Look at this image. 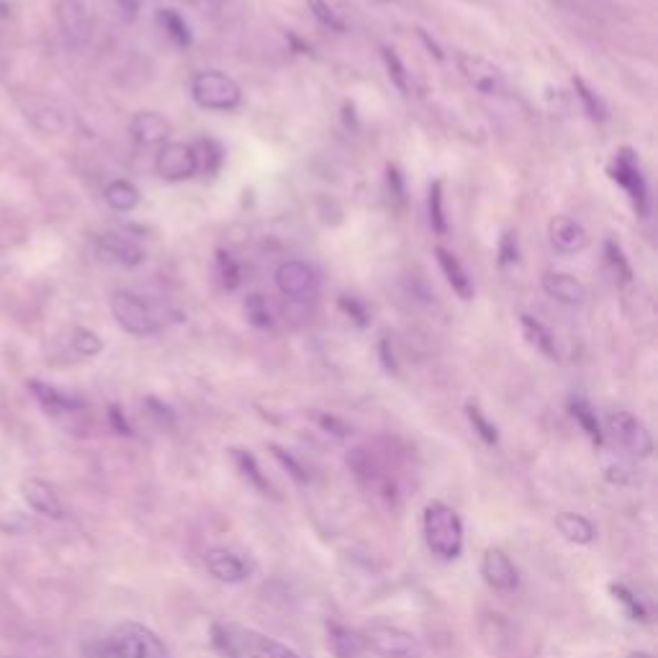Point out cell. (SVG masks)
Here are the masks:
<instances>
[{"label": "cell", "instance_id": "6da1fadb", "mask_svg": "<svg viewBox=\"0 0 658 658\" xmlns=\"http://www.w3.org/2000/svg\"><path fill=\"white\" fill-rule=\"evenodd\" d=\"M347 466L371 497H376L389 509L399 507L404 499V484H401L399 473H394V468L383 461L381 455L373 453L371 448H355L347 455Z\"/></svg>", "mask_w": 658, "mask_h": 658}, {"label": "cell", "instance_id": "7a4b0ae2", "mask_svg": "<svg viewBox=\"0 0 658 658\" xmlns=\"http://www.w3.org/2000/svg\"><path fill=\"white\" fill-rule=\"evenodd\" d=\"M422 535L432 556L440 561H455L461 558L466 530H463L461 515L445 502H430L422 515Z\"/></svg>", "mask_w": 658, "mask_h": 658}, {"label": "cell", "instance_id": "3957f363", "mask_svg": "<svg viewBox=\"0 0 658 658\" xmlns=\"http://www.w3.org/2000/svg\"><path fill=\"white\" fill-rule=\"evenodd\" d=\"M98 658H173V653L147 625L121 623L103 638Z\"/></svg>", "mask_w": 658, "mask_h": 658}, {"label": "cell", "instance_id": "277c9868", "mask_svg": "<svg viewBox=\"0 0 658 658\" xmlns=\"http://www.w3.org/2000/svg\"><path fill=\"white\" fill-rule=\"evenodd\" d=\"M365 651L378 658H422V643L414 633L389 623H371L360 630Z\"/></svg>", "mask_w": 658, "mask_h": 658}, {"label": "cell", "instance_id": "5b68a950", "mask_svg": "<svg viewBox=\"0 0 658 658\" xmlns=\"http://www.w3.org/2000/svg\"><path fill=\"white\" fill-rule=\"evenodd\" d=\"M191 96L206 111H234L242 103L240 85L219 70H201L191 80Z\"/></svg>", "mask_w": 658, "mask_h": 658}, {"label": "cell", "instance_id": "8992f818", "mask_svg": "<svg viewBox=\"0 0 658 658\" xmlns=\"http://www.w3.org/2000/svg\"><path fill=\"white\" fill-rule=\"evenodd\" d=\"M111 314L119 322V327L129 335L147 337L155 335L160 329V319L152 312V306L142 299V296L132 294V291H114L111 296Z\"/></svg>", "mask_w": 658, "mask_h": 658}, {"label": "cell", "instance_id": "52a82bcc", "mask_svg": "<svg viewBox=\"0 0 658 658\" xmlns=\"http://www.w3.org/2000/svg\"><path fill=\"white\" fill-rule=\"evenodd\" d=\"M605 427L607 435H610L620 448H625L630 455H635V458H648V455L653 453L651 430H648L635 414L623 412V409H620V412H610L605 419Z\"/></svg>", "mask_w": 658, "mask_h": 658}, {"label": "cell", "instance_id": "ba28073f", "mask_svg": "<svg viewBox=\"0 0 658 658\" xmlns=\"http://www.w3.org/2000/svg\"><path fill=\"white\" fill-rule=\"evenodd\" d=\"M155 170L162 180L180 183L198 173V160L193 144L186 142H165L155 157Z\"/></svg>", "mask_w": 658, "mask_h": 658}, {"label": "cell", "instance_id": "9c48e42d", "mask_svg": "<svg viewBox=\"0 0 658 658\" xmlns=\"http://www.w3.org/2000/svg\"><path fill=\"white\" fill-rule=\"evenodd\" d=\"M458 70L473 88L484 96H504L507 93V80L504 72L494 62L479 54H458Z\"/></svg>", "mask_w": 658, "mask_h": 658}, {"label": "cell", "instance_id": "30bf717a", "mask_svg": "<svg viewBox=\"0 0 658 658\" xmlns=\"http://www.w3.org/2000/svg\"><path fill=\"white\" fill-rule=\"evenodd\" d=\"M612 178L620 183V186L628 191L630 201L638 209V214H648V186L646 178L641 173V165L635 160L633 150H620L615 157V165H612Z\"/></svg>", "mask_w": 658, "mask_h": 658}, {"label": "cell", "instance_id": "8fae6325", "mask_svg": "<svg viewBox=\"0 0 658 658\" xmlns=\"http://www.w3.org/2000/svg\"><path fill=\"white\" fill-rule=\"evenodd\" d=\"M57 24H60L62 36L72 49H80L90 42V13L83 0H57L54 6Z\"/></svg>", "mask_w": 658, "mask_h": 658}, {"label": "cell", "instance_id": "7c38bea8", "mask_svg": "<svg viewBox=\"0 0 658 658\" xmlns=\"http://www.w3.org/2000/svg\"><path fill=\"white\" fill-rule=\"evenodd\" d=\"M276 286L286 299L306 301L317 291V276L314 270L299 260H286L276 270Z\"/></svg>", "mask_w": 658, "mask_h": 658}, {"label": "cell", "instance_id": "4fadbf2b", "mask_svg": "<svg viewBox=\"0 0 658 658\" xmlns=\"http://www.w3.org/2000/svg\"><path fill=\"white\" fill-rule=\"evenodd\" d=\"M204 566L216 581L222 584H242L250 579L252 566L240 556V553L229 551V548H209L204 553Z\"/></svg>", "mask_w": 658, "mask_h": 658}, {"label": "cell", "instance_id": "5bb4252c", "mask_svg": "<svg viewBox=\"0 0 658 658\" xmlns=\"http://www.w3.org/2000/svg\"><path fill=\"white\" fill-rule=\"evenodd\" d=\"M21 497L36 515L49 517V520H65V504H62V497L49 481L26 479L21 484Z\"/></svg>", "mask_w": 658, "mask_h": 658}, {"label": "cell", "instance_id": "9a60e30c", "mask_svg": "<svg viewBox=\"0 0 658 658\" xmlns=\"http://www.w3.org/2000/svg\"><path fill=\"white\" fill-rule=\"evenodd\" d=\"M481 576L486 579L491 589L497 592H515L520 584V574H517L515 563L509 561V556L499 548H489L481 558Z\"/></svg>", "mask_w": 658, "mask_h": 658}, {"label": "cell", "instance_id": "2e32d148", "mask_svg": "<svg viewBox=\"0 0 658 658\" xmlns=\"http://www.w3.org/2000/svg\"><path fill=\"white\" fill-rule=\"evenodd\" d=\"M96 255L103 263L124 265V268H137L147 258L137 242L126 240L121 234H101L96 240Z\"/></svg>", "mask_w": 658, "mask_h": 658}, {"label": "cell", "instance_id": "e0dca14e", "mask_svg": "<svg viewBox=\"0 0 658 658\" xmlns=\"http://www.w3.org/2000/svg\"><path fill=\"white\" fill-rule=\"evenodd\" d=\"M219 646H224L227 651L234 653V646L240 643L242 648H247L252 658H304L301 653H296L294 648L283 646V643L273 641V638H265V635L258 633H242V638H232L227 633V638H216Z\"/></svg>", "mask_w": 658, "mask_h": 658}, {"label": "cell", "instance_id": "ac0fdd59", "mask_svg": "<svg viewBox=\"0 0 658 658\" xmlns=\"http://www.w3.org/2000/svg\"><path fill=\"white\" fill-rule=\"evenodd\" d=\"M129 134L137 139L144 147H152V144H165L173 134V126L157 111H139L134 114V119L129 121Z\"/></svg>", "mask_w": 658, "mask_h": 658}, {"label": "cell", "instance_id": "d6986e66", "mask_svg": "<svg viewBox=\"0 0 658 658\" xmlns=\"http://www.w3.org/2000/svg\"><path fill=\"white\" fill-rule=\"evenodd\" d=\"M548 234H551L553 247L566 255H576L589 247V232L571 216H556L548 227Z\"/></svg>", "mask_w": 658, "mask_h": 658}, {"label": "cell", "instance_id": "ffe728a7", "mask_svg": "<svg viewBox=\"0 0 658 658\" xmlns=\"http://www.w3.org/2000/svg\"><path fill=\"white\" fill-rule=\"evenodd\" d=\"M29 391L34 394V399L52 414H70V412H80V409H83V399H78V396H72V394H67V391L57 389V386H52V383L39 381V378H31Z\"/></svg>", "mask_w": 658, "mask_h": 658}, {"label": "cell", "instance_id": "44dd1931", "mask_svg": "<svg viewBox=\"0 0 658 658\" xmlns=\"http://www.w3.org/2000/svg\"><path fill=\"white\" fill-rule=\"evenodd\" d=\"M543 291L558 304L566 306H579L587 301V286L576 281L569 273H545L543 276Z\"/></svg>", "mask_w": 658, "mask_h": 658}, {"label": "cell", "instance_id": "7402d4cb", "mask_svg": "<svg viewBox=\"0 0 658 658\" xmlns=\"http://www.w3.org/2000/svg\"><path fill=\"white\" fill-rule=\"evenodd\" d=\"M435 255H437V263H440V268H443L445 278H448V283L453 286L455 294L461 296L463 301H471L473 299V283H471V278H468L466 268L461 265V260L455 258L450 250H445V247H437Z\"/></svg>", "mask_w": 658, "mask_h": 658}, {"label": "cell", "instance_id": "603a6c76", "mask_svg": "<svg viewBox=\"0 0 658 658\" xmlns=\"http://www.w3.org/2000/svg\"><path fill=\"white\" fill-rule=\"evenodd\" d=\"M556 530L563 535V540H569L574 545H592L597 540V527L584 515H576V512L556 515Z\"/></svg>", "mask_w": 658, "mask_h": 658}, {"label": "cell", "instance_id": "cb8c5ba5", "mask_svg": "<svg viewBox=\"0 0 658 658\" xmlns=\"http://www.w3.org/2000/svg\"><path fill=\"white\" fill-rule=\"evenodd\" d=\"M327 635H329V648L337 658H358L365 651L363 641H360V633L345 628L340 623H327Z\"/></svg>", "mask_w": 658, "mask_h": 658}, {"label": "cell", "instance_id": "d4e9b609", "mask_svg": "<svg viewBox=\"0 0 658 658\" xmlns=\"http://www.w3.org/2000/svg\"><path fill=\"white\" fill-rule=\"evenodd\" d=\"M520 322H522V332H525V337L530 340V345H535V350H540L545 358L558 360V345L551 329L545 327L543 322H538L535 317H530V314H522Z\"/></svg>", "mask_w": 658, "mask_h": 658}, {"label": "cell", "instance_id": "484cf974", "mask_svg": "<svg viewBox=\"0 0 658 658\" xmlns=\"http://www.w3.org/2000/svg\"><path fill=\"white\" fill-rule=\"evenodd\" d=\"M232 458L234 463H237V468H240L242 476L247 479V484L255 486V489H258L260 494H265V497H276V489L270 486L268 476L263 473V468H260L255 455L247 453V450H232Z\"/></svg>", "mask_w": 658, "mask_h": 658}, {"label": "cell", "instance_id": "4316f807", "mask_svg": "<svg viewBox=\"0 0 658 658\" xmlns=\"http://www.w3.org/2000/svg\"><path fill=\"white\" fill-rule=\"evenodd\" d=\"M569 412H571V417L579 422L581 430L587 432L589 440H592L594 445L605 443V432H602V425H599L597 412H594L592 404H589L587 399H581V396H571V399H569Z\"/></svg>", "mask_w": 658, "mask_h": 658}, {"label": "cell", "instance_id": "83f0119b", "mask_svg": "<svg viewBox=\"0 0 658 658\" xmlns=\"http://www.w3.org/2000/svg\"><path fill=\"white\" fill-rule=\"evenodd\" d=\"M103 198H106V204L111 206L114 211H134L142 201L139 196L137 186L129 183V180H114V183H108L106 191H103Z\"/></svg>", "mask_w": 658, "mask_h": 658}, {"label": "cell", "instance_id": "f1b7e54d", "mask_svg": "<svg viewBox=\"0 0 658 658\" xmlns=\"http://www.w3.org/2000/svg\"><path fill=\"white\" fill-rule=\"evenodd\" d=\"M157 24H160L162 31L170 36V42H173L175 47H180V49L191 47V42H193L191 29H188V24L178 16V13L170 11V8H162V11L157 13Z\"/></svg>", "mask_w": 658, "mask_h": 658}, {"label": "cell", "instance_id": "f546056e", "mask_svg": "<svg viewBox=\"0 0 658 658\" xmlns=\"http://www.w3.org/2000/svg\"><path fill=\"white\" fill-rule=\"evenodd\" d=\"M193 150H196L198 170H204L206 175H214L216 170L222 168L224 150L219 142H214V139H201Z\"/></svg>", "mask_w": 658, "mask_h": 658}, {"label": "cell", "instance_id": "4dcf8cb0", "mask_svg": "<svg viewBox=\"0 0 658 658\" xmlns=\"http://www.w3.org/2000/svg\"><path fill=\"white\" fill-rule=\"evenodd\" d=\"M466 417L468 422H471L473 432L481 437V443L489 445V448H494V445L499 443V430L494 427V422H489V417H486L484 412L479 409V404H466Z\"/></svg>", "mask_w": 658, "mask_h": 658}, {"label": "cell", "instance_id": "1f68e13d", "mask_svg": "<svg viewBox=\"0 0 658 658\" xmlns=\"http://www.w3.org/2000/svg\"><path fill=\"white\" fill-rule=\"evenodd\" d=\"M31 124H34V129H39L42 134H62L67 129V119L65 114H62L60 108H36L34 114L29 116Z\"/></svg>", "mask_w": 658, "mask_h": 658}, {"label": "cell", "instance_id": "d6a6232c", "mask_svg": "<svg viewBox=\"0 0 658 658\" xmlns=\"http://www.w3.org/2000/svg\"><path fill=\"white\" fill-rule=\"evenodd\" d=\"M610 592H612V597H615L617 602L625 607V615H628L630 620H635V623H643V625L651 623V617H648V610L643 607V602L635 597L628 587H623V584H610Z\"/></svg>", "mask_w": 658, "mask_h": 658}, {"label": "cell", "instance_id": "836d02e7", "mask_svg": "<svg viewBox=\"0 0 658 658\" xmlns=\"http://www.w3.org/2000/svg\"><path fill=\"white\" fill-rule=\"evenodd\" d=\"M430 224L440 237L448 234V216H445V196L443 180H435L430 188Z\"/></svg>", "mask_w": 658, "mask_h": 658}, {"label": "cell", "instance_id": "e575fe53", "mask_svg": "<svg viewBox=\"0 0 658 658\" xmlns=\"http://www.w3.org/2000/svg\"><path fill=\"white\" fill-rule=\"evenodd\" d=\"M72 350L80 355V358H96L103 350V340L93 332V329L75 327L72 329Z\"/></svg>", "mask_w": 658, "mask_h": 658}, {"label": "cell", "instance_id": "d590c367", "mask_svg": "<svg viewBox=\"0 0 658 658\" xmlns=\"http://www.w3.org/2000/svg\"><path fill=\"white\" fill-rule=\"evenodd\" d=\"M245 314H247V319L255 324V327H260V329L273 327V314H270V306H268V299H265V296H260V294L247 296Z\"/></svg>", "mask_w": 658, "mask_h": 658}, {"label": "cell", "instance_id": "8d00e7d4", "mask_svg": "<svg viewBox=\"0 0 658 658\" xmlns=\"http://www.w3.org/2000/svg\"><path fill=\"white\" fill-rule=\"evenodd\" d=\"M309 3V11H312V16L317 18L319 24L327 26L329 31H345L347 24L345 18L340 16V13L335 11V8L329 6L327 0H306Z\"/></svg>", "mask_w": 658, "mask_h": 658}, {"label": "cell", "instance_id": "74e56055", "mask_svg": "<svg viewBox=\"0 0 658 658\" xmlns=\"http://www.w3.org/2000/svg\"><path fill=\"white\" fill-rule=\"evenodd\" d=\"M574 90H576V98L584 103V111L589 114V119H594V121H605L607 119L605 106H602V101L597 98V93H594V90L589 88L584 80L574 78Z\"/></svg>", "mask_w": 658, "mask_h": 658}, {"label": "cell", "instance_id": "f35d334b", "mask_svg": "<svg viewBox=\"0 0 658 658\" xmlns=\"http://www.w3.org/2000/svg\"><path fill=\"white\" fill-rule=\"evenodd\" d=\"M383 62H386V70H389V78L401 93H407V70H404V62L399 60V54L394 49H383Z\"/></svg>", "mask_w": 658, "mask_h": 658}, {"label": "cell", "instance_id": "ab89813d", "mask_svg": "<svg viewBox=\"0 0 658 658\" xmlns=\"http://www.w3.org/2000/svg\"><path fill=\"white\" fill-rule=\"evenodd\" d=\"M270 450H273V455H276L278 461H281V466L286 468V471L291 473V476H294L296 481H299V484H306V481H309V476H306L304 468H301L299 463H296L294 455H288L286 450H281V448H278V445H270Z\"/></svg>", "mask_w": 658, "mask_h": 658}, {"label": "cell", "instance_id": "60d3db41", "mask_svg": "<svg viewBox=\"0 0 658 658\" xmlns=\"http://www.w3.org/2000/svg\"><path fill=\"white\" fill-rule=\"evenodd\" d=\"M607 258H610V263L615 265V270L623 276V281H630L633 278V270H630L628 260H625L623 250H620V245L617 242H607Z\"/></svg>", "mask_w": 658, "mask_h": 658}, {"label": "cell", "instance_id": "b9f144b4", "mask_svg": "<svg viewBox=\"0 0 658 658\" xmlns=\"http://www.w3.org/2000/svg\"><path fill=\"white\" fill-rule=\"evenodd\" d=\"M219 268H222V278L227 283V288H237L240 286V268L232 260V255L227 252H219Z\"/></svg>", "mask_w": 658, "mask_h": 658}, {"label": "cell", "instance_id": "7bdbcfd3", "mask_svg": "<svg viewBox=\"0 0 658 658\" xmlns=\"http://www.w3.org/2000/svg\"><path fill=\"white\" fill-rule=\"evenodd\" d=\"M319 425L324 427V430H329L332 432V435L335 437H347V425H342L340 419L337 417H329V414H322V417H319Z\"/></svg>", "mask_w": 658, "mask_h": 658}, {"label": "cell", "instance_id": "ee69618b", "mask_svg": "<svg viewBox=\"0 0 658 658\" xmlns=\"http://www.w3.org/2000/svg\"><path fill=\"white\" fill-rule=\"evenodd\" d=\"M116 8H119L121 18H126V21H134L139 13V6H142V0H114Z\"/></svg>", "mask_w": 658, "mask_h": 658}, {"label": "cell", "instance_id": "f6af8a7d", "mask_svg": "<svg viewBox=\"0 0 658 658\" xmlns=\"http://www.w3.org/2000/svg\"><path fill=\"white\" fill-rule=\"evenodd\" d=\"M108 417H111V425L116 427V432H121V435H132V427L126 425V417L121 414L119 407L108 409Z\"/></svg>", "mask_w": 658, "mask_h": 658}, {"label": "cell", "instance_id": "bcb514c9", "mask_svg": "<svg viewBox=\"0 0 658 658\" xmlns=\"http://www.w3.org/2000/svg\"><path fill=\"white\" fill-rule=\"evenodd\" d=\"M517 260V242L512 234H507L502 242V263H515Z\"/></svg>", "mask_w": 658, "mask_h": 658}, {"label": "cell", "instance_id": "7dc6e473", "mask_svg": "<svg viewBox=\"0 0 658 658\" xmlns=\"http://www.w3.org/2000/svg\"><path fill=\"white\" fill-rule=\"evenodd\" d=\"M340 304H342V309H345L347 314H350V312L355 314V319H358V324H365V312H363V309H360L358 304H355L353 299H350V301H347V299H342Z\"/></svg>", "mask_w": 658, "mask_h": 658}, {"label": "cell", "instance_id": "c3c4849f", "mask_svg": "<svg viewBox=\"0 0 658 658\" xmlns=\"http://www.w3.org/2000/svg\"><path fill=\"white\" fill-rule=\"evenodd\" d=\"M625 658H651V653H646V651H633V653H628V656Z\"/></svg>", "mask_w": 658, "mask_h": 658}, {"label": "cell", "instance_id": "681fc988", "mask_svg": "<svg viewBox=\"0 0 658 658\" xmlns=\"http://www.w3.org/2000/svg\"><path fill=\"white\" fill-rule=\"evenodd\" d=\"M186 3H198V0H186Z\"/></svg>", "mask_w": 658, "mask_h": 658}, {"label": "cell", "instance_id": "f907efd6", "mask_svg": "<svg viewBox=\"0 0 658 658\" xmlns=\"http://www.w3.org/2000/svg\"><path fill=\"white\" fill-rule=\"evenodd\" d=\"M381 3H386V0H381Z\"/></svg>", "mask_w": 658, "mask_h": 658}]
</instances>
